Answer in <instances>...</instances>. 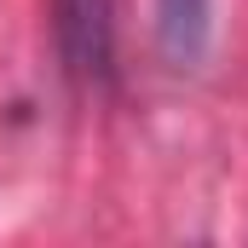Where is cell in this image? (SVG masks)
I'll return each mask as SVG.
<instances>
[{
    "label": "cell",
    "mask_w": 248,
    "mask_h": 248,
    "mask_svg": "<svg viewBox=\"0 0 248 248\" xmlns=\"http://www.w3.org/2000/svg\"><path fill=\"white\" fill-rule=\"evenodd\" d=\"M156 46L173 69H202L214 46V0H156Z\"/></svg>",
    "instance_id": "cell-2"
},
{
    "label": "cell",
    "mask_w": 248,
    "mask_h": 248,
    "mask_svg": "<svg viewBox=\"0 0 248 248\" xmlns=\"http://www.w3.org/2000/svg\"><path fill=\"white\" fill-rule=\"evenodd\" d=\"M63 63L81 81H110L116 58V0H52Z\"/></svg>",
    "instance_id": "cell-1"
}]
</instances>
